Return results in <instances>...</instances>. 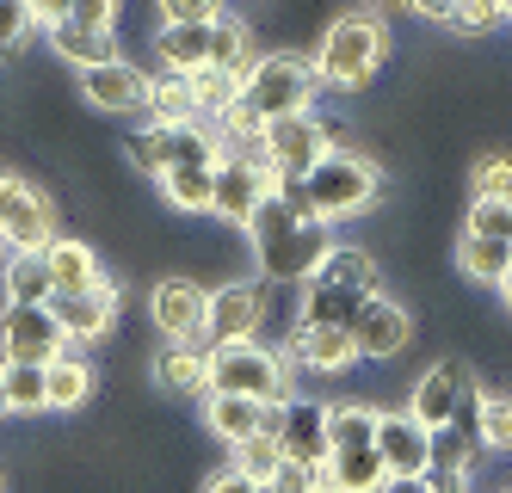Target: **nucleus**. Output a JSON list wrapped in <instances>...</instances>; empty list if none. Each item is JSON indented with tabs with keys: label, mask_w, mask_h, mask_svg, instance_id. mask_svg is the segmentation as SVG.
Listing matches in <instances>:
<instances>
[{
	"label": "nucleus",
	"mask_w": 512,
	"mask_h": 493,
	"mask_svg": "<svg viewBox=\"0 0 512 493\" xmlns=\"http://www.w3.org/2000/svg\"><path fill=\"white\" fill-rule=\"evenodd\" d=\"M247 241H253V259H260V272L272 284H309L327 265V253L340 247L334 235H327V222H315L297 198H284V192L266 198V210L253 216Z\"/></svg>",
	"instance_id": "f257e3e1"
},
{
	"label": "nucleus",
	"mask_w": 512,
	"mask_h": 493,
	"mask_svg": "<svg viewBox=\"0 0 512 493\" xmlns=\"http://www.w3.org/2000/svg\"><path fill=\"white\" fill-rule=\"evenodd\" d=\"M284 198H297L315 222H327V229H334V222H346V216H364L377 198H383V167L377 161H364L358 148H334V155H327L303 185H278Z\"/></svg>",
	"instance_id": "f03ea898"
},
{
	"label": "nucleus",
	"mask_w": 512,
	"mask_h": 493,
	"mask_svg": "<svg viewBox=\"0 0 512 493\" xmlns=\"http://www.w3.org/2000/svg\"><path fill=\"white\" fill-rule=\"evenodd\" d=\"M383 290H377V265H371V253L364 247H334L327 253V265L303 284V327H346L352 333V321L371 309Z\"/></svg>",
	"instance_id": "7ed1b4c3"
},
{
	"label": "nucleus",
	"mask_w": 512,
	"mask_h": 493,
	"mask_svg": "<svg viewBox=\"0 0 512 493\" xmlns=\"http://www.w3.org/2000/svg\"><path fill=\"white\" fill-rule=\"evenodd\" d=\"M383 50H389V31H383L377 13H340L334 25H327L321 50H315L321 87H340V93L371 87L377 68H383Z\"/></svg>",
	"instance_id": "20e7f679"
},
{
	"label": "nucleus",
	"mask_w": 512,
	"mask_h": 493,
	"mask_svg": "<svg viewBox=\"0 0 512 493\" xmlns=\"http://www.w3.org/2000/svg\"><path fill=\"white\" fill-rule=\"evenodd\" d=\"M315 93H321V74L309 56H260L241 87V111L260 124H278V118H303V111H315Z\"/></svg>",
	"instance_id": "39448f33"
},
{
	"label": "nucleus",
	"mask_w": 512,
	"mask_h": 493,
	"mask_svg": "<svg viewBox=\"0 0 512 493\" xmlns=\"http://www.w3.org/2000/svg\"><path fill=\"white\" fill-rule=\"evenodd\" d=\"M210 395H241V401L278 407V401H290V364H284V352L260 346V339L253 346H216L210 352Z\"/></svg>",
	"instance_id": "423d86ee"
},
{
	"label": "nucleus",
	"mask_w": 512,
	"mask_h": 493,
	"mask_svg": "<svg viewBox=\"0 0 512 493\" xmlns=\"http://www.w3.org/2000/svg\"><path fill=\"white\" fill-rule=\"evenodd\" d=\"M130 161L149 173V179H167L179 167H216L223 161V136L216 124H179V130H136L130 136Z\"/></svg>",
	"instance_id": "0eeeda50"
},
{
	"label": "nucleus",
	"mask_w": 512,
	"mask_h": 493,
	"mask_svg": "<svg viewBox=\"0 0 512 493\" xmlns=\"http://www.w3.org/2000/svg\"><path fill=\"white\" fill-rule=\"evenodd\" d=\"M327 155H334V142H327V124L315 118V111H303V118H278L266 124V142H260V161L278 185H303Z\"/></svg>",
	"instance_id": "6e6552de"
},
{
	"label": "nucleus",
	"mask_w": 512,
	"mask_h": 493,
	"mask_svg": "<svg viewBox=\"0 0 512 493\" xmlns=\"http://www.w3.org/2000/svg\"><path fill=\"white\" fill-rule=\"evenodd\" d=\"M0 241L13 253H50L62 235H56V210L44 192H31L19 173L0 167Z\"/></svg>",
	"instance_id": "1a4fd4ad"
},
{
	"label": "nucleus",
	"mask_w": 512,
	"mask_h": 493,
	"mask_svg": "<svg viewBox=\"0 0 512 493\" xmlns=\"http://www.w3.org/2000/svg\"><path fill=\"white\" fill-rule=\"evenodd\" d=\"M149 315L167 346H204L210 352V290L192 278H161L149 296Z\"/></svg>",
	"instance_id": "9d476101"
},
{
	"label": "nucleus",
	"mask_w": 512,
	"mask_h": 493,
	"mask_svg": "<svg viewBox=\"0 0 512 493\" xmlns=\"http://www.w3.org/2000/svg\"><path fill=\"white\" fill-rule=\"evenodd\" d=\"M272 432L284 444V463H303V469L334 463V444H327V401H309V395L278 401L272 407Z\"/></svg>",
	"instance_id": "9b49d317"
},
{
	"label": "nucleus",
	"mask_w": 512,
	"mask_h": 493,
	"mask_svg": "<svg viewBox=\"0 0 512 493\" xmlns=\"http://www.w3.org/2000/svg\"><path fill=\"white\" fill-rule=\"evenodd\" d=\"M469 395H475V376H469V364H463V358H438V364L420 376V383H414V395H408V413H414V420H420L426 432H451Z\"/></svg>",
	"instance_id": "f8f14e48"
},
{
	"label": "nucleus",
	"mask_w": 512,
	"mask_h": 493,
	"mask_svg": "<svg viewBox=\"0 0 512 493\" xmlns=\"http://www.w3.org/2000/svg\"><path fill=\"white\" fill-rule=\"evenodd\" d=\"M272 192H278V179L266 173V161L223 155V167H216V204H210V216L235 222V229H253V216L266 210Z\"/></svg>",
	"instance_id": "ddd939ff"
},
{
	"label": "nucleus",
	"mask_w": 512,
	"mask_h": 493,
	"mask_svg": "<svg viewBox=\"0 0 512 493\" xmlns=\"http://www.w3.org/2000/svg\"><path fill=\"white\" fill-rule=\"evenodd\" d=\"M377 457H383L389 481H426L432 475V432L414 420L408 407H383V420H377Z\"/></svg>",
	"instance_id": "4468645a"
},
{
	"label": "nucleus",
	"mask_w": 512,
	"mask_h": 493,
	"mask_svg": "<svg viewBox=\"0 0 512 493\" xmlns=\"http://www.w3.org/2000/svg\"><path fill=\"white\" fill-rule=\"evenodd\" d=\"M0 352H7V364L50 370L56 358H68V333L56 327L50 309H7L0 315Z\"/></svg>",
	"instance_id": "2eb2a0df"
},
{
	"label": "nucleus",
	"mask_w": 512,
	"mask_h": 493,
	"mask_svg": "<svg viewBox=\"0 0 512 493\" xmlns=\"http://www.w3.org/2000/svg\"><path fill=\"white\" fill-rule=\"evenodd\" d=\"M266 327V290L260 284H223L210 290V352L216 346H253Z\"/></svg>",
	"instance_id": "dca6fc26"
},
{
	"label": "nucleus",
	"mask_w": 512,
	"mask_h": 493,
	"mask_svg": "<svg viewBox=\"0 0 512 493\" xmlns=\"http://www.w3.org/2000/svg\"><path fill=\"white\" fill-rule=\"evenodd\" d=\"M149 93H155V74H142L124 56L81 74V99L93 111H112V118H136V111H149Z\"/></svg>",
	"instance_id": "f3484780"
},
{
	"label": "nucleus",
	"mask_w": 512,
	"mask_h": 493,
	"mask_svg": "<svg viewBox=\"0 0 512 493\" xmlns=\"http://www.w3.org/2000/svg\"><path fill=\"white\" fill-rule=\"evenodd\" d=\"M352 339H358V358H371V364L401 358V352H408V339H414V315L401 309L395 296H377L371 309L352 321Z\"/></svg>",
	"instance_id": "a211bd4d"
},
{
	"label": "nucleus",
	"mask_w": 512,
	"mask_h": 493,
	"mask_svg": "<svg viewBox=\"0 0 512 493\" xmlns=\"http://www.w3.org/2000/svg\"><path fill=\"white\" fill-rule=\"evenodd\" d=\"M50 315H56V327L68 333V346H93V339H105V333H112V321H118V284L105 278V284L87 290V296H56Z\"/></svg>",
	"instance_id": "6ab92c4d"
},
{
	"label": "nucleus",
	"mask_w": 512,
	"mask_h": 493,
	"mask_svg": "<svg viewBox=\"0 0 512 493\" xmlns=\"http://www.w3.org/2000/svg\"><path fill=\"white\" fill-rule=\"evenodd\" d=\"M284 364H303V370H315V376H334V370H346V364H358V339L346 333V327H290V339H284Z\"/></svg>",
	"instance_id": "aec40b11"
},
{
	"label": "nucleus",
	"mask_w": 512,
	"mask_h": 493,
	"mask_svg": "<svg viewBox=\"0 0 512 493\" xmlns=\"http://www.w3.org/2000/svg\"><path fill=\"white\" fill-rule=\"evenodd\" d=\"M204 426H210V438H223L229 450H241L247 438H260L272 426V407L241 401V395H210L204 401Z\"/></svg>",
	"instance_id": "412c9836"
},
{
	"label": "nucleus",
	"mask_w": 512,
	"mask_h": 493,
	"mask_svg": "<svg viewBox=\"0 0 512 493\" xmlns=\"http://www.w3.org/2000/svg\"><path fill=\"white\" fill-rule=\"evenodd\" d=\"M210 37H216V25H161L155 31V62H161V74H204L210 68Z\"/></svg>",
	"instance_id": "4be33fe9"
},
{
	"label": "nucleus",
	"mask_w": 512,
	"mask_h": 493,
	"mask_svg": "<svg viewBox=\"0 0 512 493\" xmlns=\"http://www.w3.org/2000/svg\"><path fill=\"white\" fill-rule=\"evenodd\" d=\"M0 290H7V309H50L56 302V278L44 253H13L7 272H0Z\"/></svg>",
	"instance_id": "5701e85b"
},
{
	"label": "nucleus",
	"mask_w": 512,
	"mask_h": 493,
	"mask_svg": "<svg viewBox=\"0 0 512 493\" xmlns=\"http://www.w3.org/2000/svg\"><path fill=\"white\" fill-rule=\"evenodd\" d=\"M44 31H50V50H56L62 62H75L81 74H87V68H105V62H118V37L68 25V19H62V7H56V25H44Z\"/></svg>",
	"instance_id": "b1692460"
},
{
	"label": "nucleus",
	"mask_w": 512,
	"mask_h": 493,
	"mask_svg": "<svg viewBox=\"0 0 512 493\" xmlns=\"http://www.w3.org/2000/svg\"><path fill=\"white\" fill-rule=\"evenodd\" d=\"M377 420H383V407H371V401H327V444H334V457L340 450H377Z\"/></svg>",
	"instance_id": "393cba45"
},
{
	"label": "nucleus",
	"mask_w": 512,
	"mask_h": 493,
	"mask_svg": "<svg viewBox=\"0 0 512 493\" xmlns=\"http://www.w3.org/2000/svg\"><path fill=\"white\" fill-rule=\"evenodd\" d=\"M44 259H50L56 296H87V290H99V284H105V272H99V259H93V247H87V241H56Z\"/></svg>",
	"instance_id": "a878e982"
},
{
	"label": "nucleus",
	"mask_w": 512,
	"mask_h": 493,
	"mask_svg": "<svg viewBox=\"0 0 512 493\" xmlns=\"http://www.w3.org/2000/svg\"><path fill=\"white\" fill-rule=\"evenodd\" d=\"M155 383L167 395H210V352L204 346H167L155 358Z\"/></svg>",
	"instance_id": "bb28decb"
},
{
	"label": "nucleus",
	"mask_w": 512,
	"mask_h": 493,
	"mask_svg": "<svg viewBox=\"0 0 512 493\" xmlns=\"http://www.w3.org/2000/svg\"><path fill=\"white\" fill-rule=\"evenodd\" d=\"M149 124H155V130L204 124V118H198V93H192L186 74H155V93H149Z\"/></svg>",
	"instance_id": "cd10ccee"
},
{
	"label": "nucleus",
	"mask_w": 512,
	"mask_h": 493,
	"mask_svg": "<svg viewBox=\"0 0 512 493\" xmlns=\"http://www.w3.org/2000/svg\"><path fill=\"white\" fill-rule=\"evenodd\" d=\"M414 13H426L432 25H451V31H494V25L512 19V7H500V0H463V7H451V0H426V7H414Z\"/></svg>",
	"instance_id": "c85d7f7f"
},
{
	"label": "nucleus",
	"mask_w": 512,
	"mask_h": 493,
	"mask_svg": "<svg viewBox=\"0 0 512 493\" xmlns=\"http://www.w3.org/2000/svg\"><path fill=\"white\" fill-rule=\"evenodd\" d=\"M457 272L463 278H475V284H506V272H512V247H500V241H482V235H463L457 241Z\"/></svg>",
	"instance_id": "c756f323"
},
{
	"label": "nucleus",
	"mask_w": 512,
	"mask_h": 493,
	"mask_svg": "<svg viewBox=\"0 0 512 493\" xmlns=\"http://www.w3.org/2000/svg\"><path fill=\"white\" fill-rule=\"evenodd\" d=\"M327 481H334L340 493H383L389 469H383L377 450H340V457L327 463Z\"/></svg>",
	"instance_id": "7c9ffc66"
},
{
	"label": "nucleus",
	"mask_w": 512,
	"mask_h": 493,
	"mask_svg": "<svg viewBox=\"0 0 512 493\" xmlns=\"http://www.w3.org/2000/svg\"><path fill=\"white\" fill-rule=\"evenodd\" d=\"M216 167H223V161H216ZM216 167H179V173H167L155 185H161V198L173 210H210L216 204Z\"/></svg>",
	"instance_id": "2f4dec72"
},
{
	"label": "nucleus",
	"mask_w": 512,
	"mask_h": 493,
	"mask_svg": "<svg viewBox=\"0 0 512 493\" xmlns=\"http://www.w3.org/2000/svg\"><path fill=\"white\" fill-rule=\"evenodd\" d=\"M0 376H7V413H50V370L0 364Z\"/></svg>",
	"instance_id": "473e14b6"
},
{
	"label": "nucleus",
	"mask_w": 512,
	"mask_h": 493,
	"mask_svg": "<svg viewBox=\"0 0 512 493\" xmlns=\"http://www.w3.org/2000/svg\"><path fill=\"white\" fill-rule=\"evenodd\" d=\"M235 469H241L253 487H272V475L284 469V444H278V432L266 426L260 438H247V444L235 450Z\"/></svg>",
	"instance_id": "72a5a7b5"
},
{
	"label": "nucleus",
	"mask_w": 512,
	"mask_h": 493,
	"mask_svg": "<svg viewBox=\"0 0 512 493\" xmlns=\"http://www.w3.org/2000/svg\"><path fill=\"white\" fill-rule=\"evenodd\" d=\"M210 68H223V74H253V62H247V25L235 19V13H223L216 19V37H210Z\"/></svg>",
	"instance_id": "f704fd0d"
},
{
	"label": "nucleus",
	"mask_w": 512,
	"mask_h": 493,
	"mask_svg": "<svg viewBox=\"0 0 512 493\" xmlns=\"http://www.w3.org/2000/svg\"><path fill=\"white\" fill-rule=\"evenodd\" d=\"M87 395H93V370H87L81 358H56V364H50V407H56V413L87 407Z\"/></svg>",
	"instance_id": "c9c22d12"
},
{
	"label": "nucleus",
	"mask_w": 512,
	"mask_h": 493,
	"mask_svg": "<svg viewBox=\"0 0 512 493\" xmlns=\"http://www.w3.org/2000/svg\"><path fill=\"white\" fill-rule=\"evenodd\" d=\"M475 463H482V444H469L457 426L432 432V475H475Z\"/></svg>",
	"instance_id": "e433bc0d"
},
{
	"label": "nucleus",
	"mask_w": 512,
	"mask_h": 493,
	"mask_svg": "<svg viewBox=\"0 0 512 493\" xmlns=\"http://www.w3.org/2000/svg\"><path fill=\"white\" fill-rule=\"evenodd\" d=\"M469 185H475V204H512V155H482Z\"/></svg>",
	"instance_id": "4c0bfd02"
},
{
	"label": "nucleus",
	"mask_w": 512,
	"mask_h": 493,
	"mask_svg": "<svg viewBox=\"0 0 512 493\" xmlns=\"http://www.w3.org/2000/svg\"><path fill=\"white\" fill-rule=\"evenodd\" d=\"M482 450L512 457V395H488L482 401Z\"/></svg>",
	"instance_id": "58836bf2"
},
{
	"label": "nucleus",
	"mask_w": 512,
	"mask_h": 493,
	"mask_svg": "<svg viewBox=\"0 0 512 493\" xmlns=\"http://www.w3.org/2000/svg\"><path fill=\"white\" fill-rule=\"evenodd\" d=\"M463 235H482V241L512 247V204H469V229Z\"/></svg>",
	"instance_id": "ea45409f"
},
{
	"label": "nucleus",
	"mask_w": 512,
	"mask_h": 493,
	"mask_svg": "<svg viewBox=\"0 0 512 493\" xmlns=\"http://www.w3.org/2000/svg\"><path fill=\"white\" fill-rule=\"evenodd\" d=\"M62 19L81 25V31H105V37L118 31V7H112V0H75V7H62Z\"/></svg>",
	"instance_id": "a19ab883"
},
{
	"label": "nucleus",
	"mask_w": 512,
	"mask_h": 493,
	"mask_svg": "<svg viewBox=\"0 0 512 493\" xmlns=\"http://www.w3.org/2000/svg\"><path fill=\"white\" fill-rule=\"evenodd\" d=\"M31 25H38V7H31V0H0V50H13Z\"/></svg>",
	"instance_id": "79ce46f5"
},
{
	"label": "nucleus",
	"mask_w": 512,
	"mask_h": 493,
	"mask_svg": "<svg viewBox=\"0 0 512 493\" xmlns=\"http://www.w3.org/2000/svg\"><path fill=\"white\" fill-rule=\"evenodd\" d=\"M223 7H210V0H167L161 7V25H216Z\"/></svg>",
	"instance_id": "37998d69"
},
{
	"label": "nucleus",
	"mask_w": 512,
	"mask_h": 493,
	"mask_svg": "<svg viewBox=\"0 0 512 493\" xmlns=\"http://www.w3.org/2000/svg\"><path fill=\"white\" fill-rule=\"evenodd\" d=\"M327 469H303V463H284L278 475H272V487L266 493H315V481H321Z\"/></svg>",
	"instance_id": "c03bdc74"
},
{
	"label": "nucleus",
	"mask_w": 512,
	"mask_h": 493,
	"mask_svg": "<svg viewBox=\"0 0 512 493\" xmlns=\"http://www.w3.org/2000/svg\"><path fill=\"white\" fill-rule=\"evenodd\" d=\"M204 493H266V487H253L241 469H223V475H210V481H204Z\"/></svg>",
	"instance_id": "a18cd8bd"
},
{
	"label": "nucleus",
	"mask_w": 512,
	"mask_h": 493,
	"mask_svg": "<svg viewBox=\"0 0 512 493\" xmlns=\"http://www.w3.org/2000/svg\"><path fill=\"white\" fill-rule=\"evenodd\" d=\"M432 493H475V475H426Z\"/></svg>",
	"instance_id": "49530a36"
},
{
	"label": "nucleus",
	"mask_w": 512,
	"mask_h": 493,
	"mask_svg": "<svg viewBox=\"0 0 512 493\" xmlns=\"http://www.w3.org/2000/svg\"><path fill=\"white\" fill-rule=\"evenodd\" d=\"M383 493H432V481H389Z\"/></svg>",
	"instance_id": "de8ad7c7"
},
{
	"label": "nucleus",
	"mask_w": 512,
	"mask_h": 493,
	"mask_svg": "<svg viewBox=\"0 0 512 493\" xmlns=\"http://www.w3.org/2000/svg\"><path fill=\"white\" fill-rule=\"evenodd\" d=\"M500 309L512 315V272H506V284H500Z\"/></svg>",
	"instance_id": "09e8293b"
},
{
	"label": "nucleus",
	"mask_w": 512,
	"mask_h": 493,
	"mask_svg": "<svg viewBox=\"0 0 512 493\" xmlns=\"http://www.w3.org/2000/svg\"><path fill=\"white\" fill-rule=\"evenodd\" d=\"M315 493H340V487H334V481H327V475H321V481H315Z\"/></svg>",
	"instance_id": "8fccbe9b"
},
{
	"label": "nucleus",
	"mask_w": 512,
	"mask_h": 493,
	"mask_svg": "<svg viewBox=\"0 0 512 493\" xmlns=\"http://www.w3.org/2000/svg\"><path fill=\"white\" fill-rule=\"evenodd\" d=\"M0 413H7V376H0Z\"/></svg>",
	"instance_id": "3c124183"
},
{
	"label": "nucleus",
	"mask_w": 512,
	"mask_h": 493,
	"mask_svg": "<svg viewBox=\"0 0 512 493\" xmlns=\"http://www.w3.org/2000/svg\"><path fill=\"white\" fill-rule=\"evenodd\" d=\"M0 487H7V475H0Z\"/></svg>",
	"instance_id": "603ef678"
},
{
	"label": "nucleus",
	"mask_w": 512,
	"mask_h": 493,
	"mask_svg": "<svg viewBox=\"0 0 512 493\" xmlns=\"http://www.w3.org/2000/svg\"><path fill=\"white\" fill-rule=\"evenodd\" d=\"M500 493H512V487H500Z\"/></svg>",
	"instance_id": "864d4df0"
},
{
	"label": "nucleus",
	"mask_w": 512,
	"mask_h": 493,
	"mask_svg": "<svg viewBox=\"0 0 512 493\" xmlns=\"http://www.w3.org/2000/svg\"><path fill=\"white\" fill-rule=\"evenodd\" d=\"M0 247H7V241H0Z\"/></svg>",
	"instance_id": "5fc2aeb1"
}]
</instances>
